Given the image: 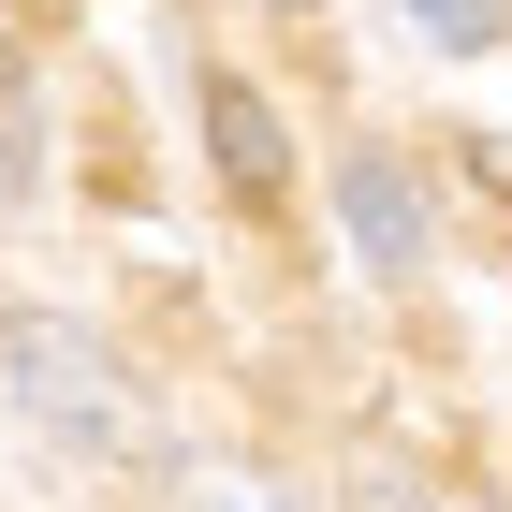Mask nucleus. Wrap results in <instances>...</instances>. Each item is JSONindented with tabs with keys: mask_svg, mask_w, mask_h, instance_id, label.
I'll return each instance as SVG.
<instances>
[{
	"mask_svg": "<svg viewBox=\"0 0 512 512\" xmlns=\"http://www.w3.org/2000/svg\"><path fill=\"white\" fill-rule=\"evenodd\" d=\"M205 161H220V191H235V205H278V191H293L278 103H264L249 74H205Z\"/></svg>",
	"mask_w": 512,
	"mask_h": 512,
	"instance_id": "obj_3",
	"label": "nucleus"
},
{
	"mask_svg": "<svg viewBox=\"0 0 512 512\" xmlns=\"http://www.w3.org/2000/svg\"><path fill=\"white\" fill-rule=\"evenodd\" d=\"M395 15H410V30H425V44H454V59L512 30V0H395Z\"/></svg>",
	"mask_w": 512,
	"mask_h": 512,
	"instance_id": "obj_5",
	"label": "nucleus"
},
{
	"mask_svg": "<svg viewBox=\"0 0 512 512\" xmlns=\"http://www.w3.org/2000/svg\"><path fill=\"white\" fill-rule=\"evenodd\" d=\"M176 512H308V498L264 483V469H191V483H176Z\"/></svg>",
	"mask_w": 512,
	"mask_h": 512,
	"instance_id": "obj_4",
	"label": "nucleus"
},
{
	"mask_svg": "<svg viewBox=\"0 0 512 512\" xmlns=\"http://www.w3.org/2000/svg\"><path fill=\"white\" fill-rule=\"evenodd\" d=\"M0 176H30V147H15V44H0Z\"/></svg>",
	"mask_w": 512,
	"mask_h": 512,
	"instance_id": "obj_6",
	"label": "nucleus"
},
{
	"mask_svg": "<svg viewBox=\"0 0 512 512\" xmlns=\"http://www.w3.org/2000/svg\"><path fill=\"white\" fill-rule=\"evenodd\" d=\"M337 235H352L366 278H410V264H425V205H410V176H395L381 147L337 161Z\"/></svg>",
	"mask_w": 512,
	"mask_h": 512,
	"instance_id": "obj_2",
	"label": "nucleus"
},
{
	"mask_svg": "<svg viewBox=\"0 0 512 512\" xmlns=\"http://www.w3.org/2000/svg\"><path fill=\"white\" fill-rule=\"evenodd\" d=\"M0 381H15V410H30L59 454H88V469L161 454V410L132 395V366L103 352L88 322H59V308H15V322H0Z\"/></svg>",
	"mask_w": 512,
	"mask_h": 512,
	"instance_id": "obj_1",
	"label": "nucleus"
}]
</instances>
